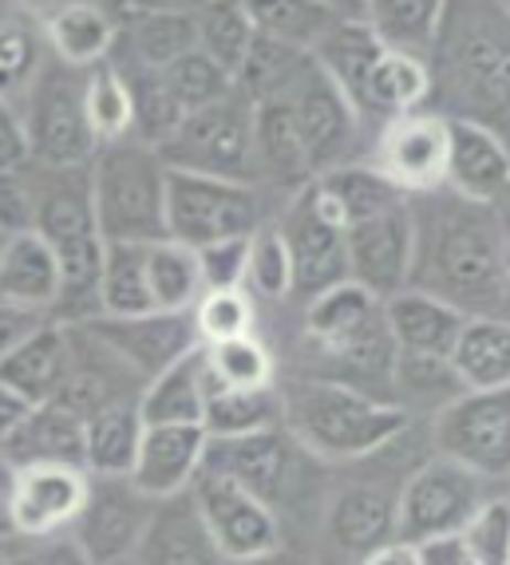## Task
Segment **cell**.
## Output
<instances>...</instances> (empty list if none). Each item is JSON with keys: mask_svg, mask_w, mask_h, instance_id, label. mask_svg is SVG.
<instances>
[{"mask_svg": "<svg viewBox=\"0 0 510 565\" xmlns=\"http://www.w3.org/2000/svg\"><path fill=\"white\" fill-rule=\"evenodd\" d=\"M475 565H510V499L491 494L464 526Z\"/></svg>", "mask_w": 510, "mask_h": 565, "instance_id": "obj_52", "label": "cell"}, {"mask_svg": "<svg viewBox=\"0 0 510 565\" xmlns=\"http://www.w3.org/2000/svg\"><path fill=\"white\" fill-rule=\"evenodd\" d=\"M242 9L249 12L262 36H277L285 44L309 47V52L337 24V17H344L325 0H242Z\"/></svg>", "mask_w": 510, "mask_h": 565, "instance_id": "obj_44", "label": "cell"}, {"mask_svg": "<svg viewBox=\"0 0 510 565\" xmlns=\"http://www.w3.org/2000/svg\"><path fill=\"white\" fill-rule=\"evenodd\" d=\"M274 424H281V392L277 387H226L210 376L206 412H202V427L210 439L249 435Z\"/></svg>", "mask_w": 510, "mask_h": 565, "instance_id": "obj_37", "label": "cell"}, {"mask_svg": "<svg viewBox=\"0 0 510 565\" xmlns=\"http://www.w3.org/2000/svg\"><path fill=\"white\" fill-rule=\"evenodd\" d=\"M510 199V194H507ZM507 199L475 202L451 186L412 194L416 262L412 281L444 297L467 317H507L510 301V222Z\"/></svg>", "mask_w": 510, "mask_h": 565, "instance_id": "obj_1", "label": "cell"}, {"mask_svg": "<svg viewBox=\"0 0 510 565\" xmlns=\"http://www.w3.org/2000/svg\"><path fill=\"white\" fill-rule=\"evenodd\" d=\"M92 170L95 217L107 242H162L167 237V174L155 142L135 135L99 142Z\"/></svg>", "mask_w": 510, "mask_h": 565, "instance_id": "obj_5", "label": "cell"}, {"mask_svg": "<svg viewBox=\"0 0 510 565\" xmlns=\"http://www.w3.org/2000/svg\"><path fill=\"white\" fill-rule=\"evenodd\" d=\"M40 321H44L40 312H20V309H4V305H0V356H4V352H9L12 344Z\"/></svg>", "mask_w": 510, "mask_h": 565, "instance_id": "obj_58", "label": "cell"}, {"mask_svg": "<svg viewBox=\"0 0 510 565\" xmlns=\"http://www.w3.org/2000/svg\"><path fill=\"white\" fill-rule=\"evenodd\" d=\"M32 407H36V404H32L24 392H17L12 384H4V380H0V444H4V439H9V435L17 431L24 419H29Z\"/></svg>", "mask_w": 510, "mask_h": 565, "instance_id": "obj_57", "label": "cell"}, {"mask_svg": "<svg viewBox=\"0 0 510 565\" xmlns=\"http://www.w3.org/2000/svg\"><path fill=\"white\" fill-rule=\"evenodd\" d=\"M32 162L29 135H24V119L9 107V99L0 95V174L4 170H20Z\"/></svg>", "mask_w": 510, "mask_h": 565, "instance_id": "obj_55", "label": "cell"}, {"mask_svg": "<svg viewBox=\"0 0 510 565\" xmlns=\"http://www.w3.org/2000/svg\"><path fill=\"white\" fill-rule=\"evenodd\" d=\"M416 554H419V565H475L464 530H447V534L419 537Z\"/></svg>", "mask_w": 510, "mask_h": 565, "instance_id": "obj_56", "label": "cell"}, {"mask_svg": "<svg viewBox=\"0 0 510 565\" xmlns=\"http://www.w3.org/2000/svg\"><path fill=\"white\" fill-rule=\"evenodd\" d=\"M249 237H222V242L194 245V254H199V274H202V285H206V289H246Z\"/></svg>", "mask_w": 510, "mask_h": 565, "instance_id": "obj_53", "label": "cell"}, {"mask_svg": "<svg viewBox=\"0 0 510 565\" xmlns=\"http://www.w3.org/2000/svg\"><path fill=\"white\" fill-rule=\"evenodd\" d=\"M380 52H384V44H380V36L372 32V24L360 17V12L337 17V24H332V29L317 40V47H312L321 72L344 92V99L357 107L360 119H364L369 79H372V67H376Z\"/></svg>", "mask_w": 510, "mask_h": 565, "instance_id": "obj_27", "label": "cell"}, {"mask_svg": "<svg viewBox=\"0 0 510 565\" xmlns=\"http://www.w3.org/2000/svg\"><path fill=\"white\" fill-rule=\"evenodd\" d=\"M447 147H451V119L435 111L392 115L376 131L372 159L404 194H427L447 182Z\"/></svg>", "mask_w": 510, "mask_h": 565, "instance_id": "obj_15", "label": "cell"}, {"mask_svg": "<svg viewBox=\"0 0 510 565\" xmlns=\"http://www.w3.org/2000/svg\"><path fill=\"white\" fill-rule=\"evenodd\" d=\"M202 0H127L135 12H199Z\"/></svg>", "mask_w": 510, "mask_h": 565, "instance_id": "obj_60", "label": "cell"}, {"mask_svg": "<svg viewBox=\"0 0 510 565\" xmlns=\"http://www.w3.org/2000/svg\"><path fill=\"white\" fill-rule=\"evenodd\" d=\"M32 162L40 167H87L99 142L84 111V72L67 64H44L29 84L24 115Z\"/></svg>", "mask_w": 510, "mask_h": 565, "instance_id": "obj_8", "label": "cell"}, {"mask_svg": "<svg viewBox=\"0 0 510 565\" xmlns=\"http://www.w3.org/2000/svg\"><path fill=\"white\" fill-rule=\"evenodd\" d=\"M142 427L147 424H142L139 404H115L87 415L84 467L92 475H131L142 444Z\"/></svg>", "mask_w": 510, "mask_h": 565, "instance_id": "obj_38", "label": "cell"}, {"mask_svg": "<svg viewBox=\"0 0 510 565\" xmlns=\"http://www.w3.org/2000/svg\"><path fill=\"white\" fill-rule=\"evenodd\" d=\"M444 12L447 0H364L360 4V17L372 24L380 44L427 60L444 29Z\"/></svg>", "mask_w": 510, "mask_h": 565, "instance_id": "obj_35", "label": "cell"}, {"mask_svg": "<svg viewBox=\"0 0 510 565\" xmlns=\"http://www.w3.org/2000/svg\"><path fill=\"white\" fill-rule=\"evenodd\" d=\"M451 119V115H447ZM475 202H502L510 194V142L479 119H451L447 182Z\"/></svg>", "mask_w": 510, "mask_h": 565, "instance_id": "obj_22", "label": "cell"}, {"mask_svg": "<svg viewBox=\"0 0 510 565\" xmlns=\"http://www.w3.org/2000/svg\"><path fill=\"white\" fill-rule=\"evenodd\" d=\"M151 507L155 499L135 487L131 475H92L87 499L79 507L76 522H72L79 557L99 565L135 562V550L142 542Z\"/></svg>", "mask_w": 510, "mask_h": 565, "instance_id": "obj_11", "label": "cell"}, {"mask_svg": "<svg viewBox=\"0 0 510 565\" xmlns=\"http://www.w3.org/2000/svg\"><path fill=\"white\" fill-rule=\"evenodd\" d=\"M147 285H151V301L162 312H190L206 292L199 274V254L194 245H182L174 237L147 242Z\"/></svg>", "mask_w": 510, "mask_h": 565, "instance_id": "obj_40", "label": "cell"}, {"mask_svg": "<svg viewBox=\"0 0 510 565\" xmlns=\"http://www.w3.org/2000/svg\"><path fill=\"white\" fill-rule=\"evenodd\" d=\"M495 487L499 482L482 479L464 462L435 455L400 487L396 534L419 542V537L447 534V530H464L467 519L495 494Z\"/></svg>", "mask_w": 510, "mask_h": 565, "instance_id": "obj_10", "label": "cell"}, {"mask_svg": "<svg viewBox=\"0 0 510 565\" xmlns=\"http://www.w3.org/2000/svg\"><path fill=\"white\" fill-rule=\"evenodd\" d=\"M281 424L321 459H369L407 431V412L344 380L309 376L281 396Z\"/></svg>", "mask_w": 510, "mask_h": 565, "instance_id": "obj_4", "label": "cell"}, {"mask_svg": "<svg viewBox=\"0 0 510 565\" xmlns=\"http://www.w3.org/2000/svg\"><path fill=\"white\" fill-rule=\"evenodd\" d=\"M206 444L210 435L202 424H147L131 467V482L151 499H167L174 490H187L199 479Z\"/></svg>", "mask_w": 510, "mask_h": 565, "instance_id": "obj_23", "label": "cell"}, {"mask_svg": "<svg viewBox=\"0 0 510 565\" xmlns=\"http://www.w3.org/2000/svg\"><path fill=\"white\" fill-rule=\"evenodd\" d=\"M325 4H332L337 12H360V4H364V0H325Z\"/></svg>", "mask_w": 510, "mask_h": 565, "instance_id": "obj_61", "label": "cell"}, {"mask_svg": "<svg viewBox=\"0 0 510 565\" xmlns=\"http://www.w3.org/2000/svg\"><path fill=\"white\" fill-rule=\"evenodd\" d=\"M432 60H444L451 119L510 127V9L502 0H447Z\"/></svg>", "mask_w": 510, "mask_h": 565, "instance_id": "obj_2", "label": "cell"}, {"mask_svg": "<svg viewBox=\"0 0 510 565\" xmlns=\"http://www.w3.org/2000/svg\"><path fill=\"white\" fill-rule=\"evenodd\" d=\"M64 301V269L36 230L0 234V305L56 317Z\"/></svg>", "mask_w": 510, "mask_h": 565, "instance_id": "obj_21", "label": "cell"}, {"mask_svg": "<svg viewBox=\"0 0 510 565\" xmlns=\"http://www.w3.org/2000/svg\"><path fill=\"white\" fill-rule=\"evenodd\" d=\"M265 226L262 186L194 170L167 174V237L182 245H206L222 237H249Z\"/></svg>", "mask_w": 510, "mask_h": 565, "instance_id": "obj_7", "label": "cell"}, {"mask_svg": "<svg viewBox=\"0 0 510 565\" xmlns=\"http://www.w3.org/2000/svg\"><path fill=\"white\" fill-rule=\"evenodd\" d=\"M435 95V72L427 56H412V52H396L384 47L372 67L369 79V104H364V127H384L392 115L419 111Z\"/></svg>", "mask_w": 510, "mask_h": 565, "instance_id": "obj_30", "label": "cell"}, {"mask_svg": "<svg viewBox=\"0 0 510 565\" xmlns=\"http://www.w3.org/2000/svg\"><path fill=\"white\" fill-rule=\"evenodd\" d=\"M206 349V367L217 384L226 387H274L277 364L274 352L257 332H242V337L217 340V344H202Z\"/></svg>", "mask_w": 510, "mask_h": 565, "instance_id": "obj_47", "label": "cell"}, {"mask_svg": "<svg viewBox=\"0 0 510 565\" xmlns=\"http://www.w3.org/2000/svg\"><path fill=\"white\" fill-rule=\"evenodd\" d=\"M254 147H257V174H262V182H274V186L297 194V190L317 179L309 151H305V139L297 131V119L285 99H262L257 104Z\"/></svg>", "mask_w": 510, "mask_h": 565, "instance_id": "obj_29", "label": "cell"}, {"mask_svg": "<svg viewBox=\"0 0 510 565\" xmlns=\"http://www.w3.org/2000/svg\"><path fill=\"white\" fill-rule=\"evenodd\" d=\"M312 64H317V56H312L309 47L285 44V40L262 36V32H257L246 60H242V67H237L234 87L237 92H246L254 104L277 99V95L289 92Z\"/></svg>", "mask_w": 510, "mask_h": 565, "instance_id": "obj_36", "label": "cell"}, {"mask_svg": "<svg viewBox=\"0 0 510 565\" xmlns=\"http://www.w3.org/2000/svg\"><path fill=\"white\" fill-rule=\"evenodd\" d=\"M190 487H194V499L206 514L210 534L222 550V562H257V557L274 554L281 530H277L269 502L257 499L254 490L226 479V475L206 471V467Z\"/></svg>", "mask_w": 510, "mask_h": 565, "instance_id": "obj_13", "label": "cell"}, {"mask_svg": "<svg viewBox=\"0 0 510 565\" xmlns=\"http://www.w3.org/2000/svg\"><path fill=\"white\" fill-rule=\"evenodd\" d=\"M285 242L294 254V297L309 301L317 292H325L329 285L349 281V249H344V230L325 222L317 210L305 202V194L297 190L289 210H285Z\"/></svg>", "mask_w": 510, "mask_h": 565, "instance_id": "obj_19", "label": "cell"}, {"mask_svg": "<svg viewBox=\"0 0 510 565\" xmlns=\"http://www.w3.org/2000/svg\"><path fill=\"white\" fill-rule=\"evenodd\" d=\"M206 349L187 352L182 360H174L170 367H162L159 376L147 380L139 396L142 424H202L206 412Z\"/></svg>", "mask_w": 510, "mask_h": 565, "instance_id": "obj_32", "label": "cell"}, {"mask_svg": "<svg viewBox=\"0 0 510 565\" xmlns=\"http://www.w3.org/2000/svg\"><path fill=\"white\" fill-rule=\"evenodd\" d=\"M36 72H40V56L29 20L0 4V95L9 99L12 92L29 87L36 79Z\"/></svg>", "mask_w": 510, "mask_h": 565, "instance_id": "obj_51", "label": "cell"}, {"mask_svg": "<svg viewBox=\"0 0 510 565\" xmlns=\"http://www.w3.org/2000/svg\"><path fill=\"white\" fill-rule=\"evenodd\" d=\"M464 380L455 376L451 356H427V352H396L392 367V399L404 412L412 407H447L455 396H464Z\"/></svg>", "mask_w": 510, "mask_h": 565, "instance_id": "obj_42", "label": "cell"}, {"mask_svg": "<svg viewBox=\"0 0 510 565\" xmlns=\"http://www.w3.org/2000/svg\"><path fill=\"white\" fill-rule=\"evenodd\" d=\"M297 451H301V444L294 439V431L285 424H274L249 435L210 439L202 467L242 482L246 490H254L257 499H265L274 507L277 499H285V490L294 487Z\"/></svg>", "mask_w": 510, "mask_h": 565, "instance_id": "obj_16", "label": "cell"}, {"mask_svg": "<svg viewBox=\"0 0 510 565\" xmlns=\"http://www.w3.org/2000/svg\"><path fill=\"white\" fill-rule=\"evenodd\" d=\"M289 104L297 119V131L305 139V151L312 159V170L321 174L340 162L360 159V135H364V119L357 107L344 99L337 84L321 72V64H312L301 79L285 95H277Z\"/></svg>", "mask_w": 510, "mask_h": 565, "instance_id": "obj_14", "label": "cell"}, {"mask_svg": "<svg viewBox=\"0 0 510 565\" xmlns=\"http://www.w3.org/2000/svg\"><path fill=\"white\" fill-rule=\"evenodd\" d=\"M79 324H87L142 380H155L162 367H170L202 344L199 329H194V312L151 309L139 317H92Z\"/></svg>", "mask_w": 510, "mask_h": 565, "instance_id": "obj_17", "label": "cell"}, {"mask_svg": "<svg viewBox=\"0 0 510 565\" xmlns=\"http://www.w3.org/2000/svg\"><path fill=\"white\" fill-rule=\"evenodd\" d=\"M384 317L392 340H396V352H427V356H451L455 337L467 321V312H459L435 292L416 289V285L392 292L384 301Z\"/></svg>", "mask_w": 510, "mask_h": 565, "instance_id": "obj_28", "label": "cell"}, {"mask_svg": "<svg viewBox=\"0 0 510 565\" xmlns=\"http://www.w3.org/2000/svg\"><path fill=\"white\" fill-rule=\"evenodd\" d=\"M162 76H167L170 92L179 99L182 115L199 111V107L214 104V99H222L226 92H234V76H230L222 64H214L202 47H190L179 60H170V64L162 67Z\"/></svg>", "mask_w": 510, "mask_h": 565, "instance_id": "obj_49", "label": "cell"}, {"mask_svg": "<svg viewBox=\"0 0 510 565\" xmlns=\"http://www.w3.org/2000/svg\"><path fill=\"white\" fill-rule=\"evenodd\" d=\"M139 565H206L222 562L214 534L206 526L194 487L174 490L167 499H155L151 519L142 530V542L135 550Z\"/></svg>", "mask_w": 510, "mask_h": 565, "instance_id": "obj_20", "label": "cell"}, {"mask_svg": "<svg viewBox=\"0 0 510 565\" xmlns=\"http://www.w3.org/2000/svg\"><path fill=\"white\" fill-rule=\"evenodd\" d=\"M380 312H384V301L349 277L305 301V340L312 352H329L369 329Z\"/></svg>", "mask_w": 510, "mask_h": 565, "instance_id": "obj_31", "label": "cell"}, {"mask_svg": "<svg viewBox=\"0 0 510 565\" xmlns=\"http://www.w3.org/2000/svg\"><path fill=\"white\" fill-rule=\"evenodd\" d=\"M36 167V234L52 245L64 269V301L60 321H92L99 317V269H104L107 237L95 217L92 170L87 167Z\"/></svg>", "mask_w": 510, "mask_h": 565, "instance_id": "obj_3", "label": "cell"}, {"mask_svg": "<svg viewBox=\"0 0 510 565\" xmlns=\"http://www.w3.org/2000/svg\"><path fill=\"white\" fill-rule=\"evenodd\" d=\"M67 367H72V324L44 317L0 356V380L24 392L32 404H44L64 392Z\"/></svg>", "mask_w": 510, "mask_h": 565, "instance_id": "obj_24", "label": "cell"}, {"mask_svg": "<svg viewBox=\"0 0 510 565\" xmlns=\"http://www.w3.org/2000/svg\"><path fill=\"white\" fill-rule=\"evenodd\" d=\"M151 309L147 242H107L99 269V317H139Z\"/></svg>", "mask_w": 510, "mask_h": 565, "instance_id": "obj_39", "label": "cell"}, {"mask_svg": "<svg viewBox=\"0 0 510 565\" xmlns=\"http://www.w3.org/2000/svg\"><path fill=\"white\" fill-rule=\"evenodd\" d=\"M246 289H249V297H262V301H285V297H294V254H289L285 230L277 226V222H265V226L249 237Z\"/></svg>", "mask_w": 510, "mask_h": 565, "instance_id": "obj_48", "label": "cell"}, {"mask_svg": "<svg viewBox=\"0 0 510 565\" xmlns=\"http://www.w3.org/2000/svg\"><path fill=\"white\" fill-rule=\"evenodd\" d=\"M451 367L467 392L510 384V317H467L451 344Z\"/></svg>", "mask_w": 510, "mask_h": 565, "instance_id": "obj_34", "label": "cell"}, {"mask_svg": "<svg viewBox=\"0 0 510 565\" xmlns=\"http://www.w3.org/2000/svg\"><path fill=\"white\" fill-rule=\"evenodd\" d=\"M257 104L246 92H226L214 104L187 111L179 127L162 142H155L162 162L174 170H194V174H214V179L254 182L262 186L257 174Z\"/></svg>", "mask_w": 510, "mask_h": 565, "instance_id": "obj_6", "label": "cell"}, {"mask_svg": "<svg viewBox=\"0 0 510 565\" xmlns=\"http://www.w3.org/2000/svg\"><path fill=\"white\" fill-rule=\"evenodd\" d=\"M194 36H199V47L214 64L226 67L230 76H237L257 29L249 12L242 9V0H202L199 12H194Z\"/></svg>", "mask_w": 510, "mask_h": 565, "instance_id": "obj_45", "label": "cell"}, {"mask_svg": "<svg viewBox=\"0 0 510 565\" xmlns=\"http://www.w3.org/2000/svg\"><path fill=\"white\" fill-rule=\"evenodd\" d=\"M12 522L20 537H52L72 530L87 499V467L76 462H29L12 467Z\"/></svg>", "mask_w": 510, "mask_h": 565, "instance_id": "obj_18", "label": "cell"}, {"mask_svg": "<svg viewBox=\"0 0 510 565\" xmlns=\"http://www.w3.org/2000/svg\"><path fill=\"white\" fill-rule=\"evenodd\" d=\"M349 249V277L360 281L380 301L407 289L412 262H416V217H412V194L404 202L376 210L344 230Z\"/></svg>", "mask_w": 510, "mask_h": 565, "instance_id": "obj_12", "label": "cell"}, {"mask_svg": "<svg viewBox=\"0 0 510 565\" xmlns=\"http://www.w3.org/2000/svg\"><path fill=\"white\" fill-rule=\"evenodd\" d=\"M194 329L202 344L254 332V297L249 289H206L194 305Z\"/></svg>", "mask_w": 510, "mask_h": 565, "instance_id": "obj_50", "label": "cell"}, {"mask_svg": "<svg viewBox=\"0 0 510 565\" xmlns=\"http://www.w3.org/2000/svg\"><path fill=\"white\" fill-rule=\"evenodd\" d=\"M32 226H36V182L29 162L0 174V234H20Z\"/></svg>", "mask_w": 510, "mask_h": 565, "instance_id": "obj_54", "label": "cell"}, {"mask_svg": "<svg viewBox=\"0 0 510 565\" xmlns=\"http://www.w3.org/2000/svg\"><path fill=\"white\" fill-rule=\"evenodd\" d=\"M435 447L491 482H510V384L471 387L435 412Z\"/></svg>", "mask_w": 510, "mask_h": 565, "instance_id": "obj_9", "label": "cell"}, {"mask_svg": "<svg viewBox=\"0 0 510 565\" xmlns=\"http://www.w3.org/2000/svg\"><path fill=\"white\" fill-rule=\"evenodd\" d=\"M127 60L147 67H167L182 52L199 47L194 36V12H135L127 9V24L119 29Z\"/></svg>", "mask_w": 510, "mask_h": 565, "instance_id": "obj_41", "label": "cell"}, {"mask_svg": "<svg viewBox=\"0 0 510 565\" xmlns=\"http://www.w3.org/2000/svg\"><path fill=\"white\" fill-rule=\"evenodd\" d=\"M44 36H47V44H52V52H56L60 64L87 72V67L111 60L119 29H115V20L107 17L104 9H95L87 0H72V4H60V9L47 17Z\"/></svg>", "mask_w": 510, "mask_h": 565, "instance_id": "obj_33", "label": "cell"}, {"mask_svg": "<svg viewBox=\"0 0 510 565\" xmlns=\"http://www.w3.org/2000/svg\"><path fill=\"white\" fill-rule=\"evenodd\" d=\"M12 479H17V471L0 459V537H20L17 522H12Z\"/></svg>", "mask_w": 510, "mask_h": 565, "instance_id": "obj_59", "label": "cell"}, {"mask_svg": "<svg viewBox=\"0 0 510 565\" xmlns=\"http://www.w3.org/2000/svg\"><path fill=\"white\" fill-rule=\"evenodd\" d=\"M396 507L400 490L352 482V487L332 494L329 514H325V534L344 557L369 562L387 537H396Z\"/></svg>", "mask_w": 510, "mask_h": 565, "instance_id": "obj_25", "label": "cell"}, {"mask_svg": "<svg viewBox=\"0 0 510 565\" xmlns=\"http://www.w3.org/2000/svg\"><path fill=\"white\" fill-rule=\"evenodd\" d=\"M124 76L131 84V99H135V139L142 142H162L182 119V107L170 92L167 76H162V67H147V64H135L127 60Z\"/></svg>", "mask_w": 510, "mask_h": 565, "instance_id": "obj_46", "label": "cell"}, {"mask_svg": "<svg viewBox=\"0 0 510 565\" xmlns=\"http://www.w3.org/2000/svg\"><path fill=\"white\" fill-rule=\"evenodd\" d=\"M87 419L67 399H44L29 412V419L0 444V459L9 467L29 462H76L84 467Z\"/></svg>", "mask_w": 510, "mask_h": 565, "instance_id": "obj_26", "label": "cell"}, {"mask_svg": "<svg viewBox=\"0 0 510 565\" xmlns=\"http://www.w3.org/2000/svg\"><path fill=\"white\" fill-rule=\"evenodd\" d=\"M84 111L95 142H115L135 135V99L124 67L104 60L84 72Z\"/></svg>", "mask_w": 510, "mask_h": 565, "instance_id": "obj_43", "label": "cell"}]
</instances>
